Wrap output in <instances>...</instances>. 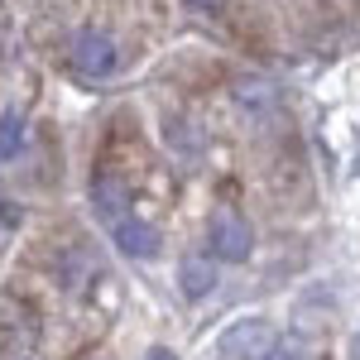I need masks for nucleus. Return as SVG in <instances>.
I'll list each match as a JSON object with an SVG mask.
<instances>
[{
  "label": "nucleus",
  "instance_id": "obj_1",
  "mask_svg": "<svg viewBox=\"0 0 360 360\" xmlns=\"http://www.w3.org/2000/svg\"><path fill=\"white\" fill-rule=\"evenodd\" d=\"M68 68L86 82H101L120 68V49H115V39L106 29H77L68 39Z\"/></svg>",
  "mask_w": 360,
  "mask_h": 360
},
{
  "label": "nucleus",
  "instance_id": "obj_2",
  "mask_svg": "<svg viewBox=\"0 0 360 360\" xmlns=\"http://www.w3.org/2000/svg\"><path fill=\"white\" fill-rule=\"evenodd\" d=\"M207 250H212V259H221V264H245L250 250H255V231H250V221L240 212L217 207L212 221H207Z\"/></svg>",
  "mask_w": 360,
  "mask_h": 360
},
{
  "label": "nucleus",
  "instance_id": "obj_3",
  "mask_svg": "<svg viewBox=\"0 0 360 360\" xmlns=\"http://www.w3.org/2000/svg\"><path fill=\"white\" fill-rule=\"evenodd\" d=\"M278 336L269 322H259V317H245V322H236V327H226L221 341H217V356L226 360H264L274 356Z\"/></svg>",
  "mask_w": 360,
  "mask_h": 360
},
{
  "label": "nucleus",
  "instance_id": "obj_4",
  "mask_svg": "<svg viewBox=\"0 0 360 360\" xmlns=\"http://www.w3.org/2000/svg\"><path fill=\"white\" fill-rule=\"evenodd\" d=\"M111 236H115V245H120V255H130V259H154L159 255V231L149 221H139V217H115L111 221Z\"/></svg>",
  "mask_w": 360,
  "mask_h": 360
},
{
  "label": "nucleus",
  "instance_id": "obj_5",
  "mask_svg": "<svg viewBox=\"0 0 360 360\" xmlns=\"http://www.w3.org/2000/svg\"><path fill=\"white\" fill-rule=\"evenodd\" d=\"M178 274H183V293H188V298H207V293L217 288V269H212L202 255H188V259L178 264Z\"/></svg>",
  "mask_w": 360,
  "mask_h": 360
},
{
  "label": "nucleus",
  "instance_id": "obj_6",
  "mask_svg": "<svg viewBox=\"0 0 360 360\" xmlns=\"http://www.w3.org/2000/svg\"><path fill=\"white\" fill-rule=\"evenodd\" d=\"M120 207H125V188H120L115 178L101 173V178L91 183V212H96L101 221H115V217H120Z\"/></svg>",
  "mask_w": 360,
  "mask_h": 360
},
{
  "label": "nucleus",
  "instance_id": "obj_7",
  "mask_svg": "<svg viewBox=\"0 0 360 360\" xmlns=\"http://www.w3.org/2000/svg\"><path fill=\"white\" fill-rule=\"evenodd\" d=\"M20 139H25V120L15 111H5L0 115V159H10V154L20 149Z\"/></svg>",
  "mask_w": 360,
  "mask_h": 360
},
{
  "label": "nucleus",
  "instance_id": "obj_8",
  "mask_svg": "<svg viewBox=\"0 0 360 360\" xmlns=\"http://www.w3.org/2000/svg\"><path fill=\"white\" fill-rule=\"evenodd\" d=\"M188 10H197V15H221L226 10V0H183Z\"/></svg>",
  "mask_w": 360,
  "mask_h": 360
},
{
  "label": "nucleus",
  "instance_id": "obj_9",
  "mask_svg": "<svg viewBox=\"0 0 360 360\" xmlns=\"http://www.w3.org/2000/svg\"><path fill=\"white\" fill-rule=\"evenodd\" d=\"M274 360H303V351H298V346H283V351H278L274 346Z\"/></svg>",
  "mask_w": 360,
  "mask_h": 360
}]
</instances>
